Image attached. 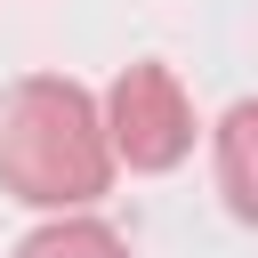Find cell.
I'll return each mask as SVG.
<instances>
[{
    "label": "cell",
    "instance_id": "3",
    "mask_svg": "<svg viewBox=\"0 0 258 258\" xmlns=\"http://www.w3.org/2000/svg\"><path fill=\"white\" fill-rule=\"evenodd\" d=\"M210 161H218V194L242 226H258V97L226 105L210 129Z\"/></svg>",
    "mask_w": 258,
    "mask_h": 258
},
{
    "label": "cell",
    "instance_id": "4",
    "mask_svg": "<svg viewBox=\"0 0 258 258\" xmlns=\"http://www.w3.org/2000/svg\"><path fill=\"white\" fill-rule=\"evenodd\" d=\"M16 258H137L105 218H48V226H32L24 242H16Z\"/></svg>",
    "mask_w": 258,
    "mask_h": 258
},
{
    "label": "cell",
    "instance_id": "2",
    "mask_svg": "<svg viewBox=\"0 0 258 258\" xmlns=\"http://www.w3.org/2000/svg\"><path fill=\"white\" fill-rule=\"evenodd\" d=\"M97 121H105L113 169H137V177H161V169H177V161L194 153V97H185L177 73L153 64V56L113 73Z\"/></svg>",
    "mask_w": 258,
    "mask_h": 258
},
{
    "label": "cell",
    "instance_id": "1",
    "mask_svg": "<svg viewBox=\"0 0 258 258\" xmlns=\"http://www.w3.org/2000/svg\"><path fill=\"white\" fill-rule=\"evenodd\" d=\"M113 185L97 97L64 73H24L0 97V194L24 210H89Z\"/></svg>",
    "mask_w": 258,
    "mask_h": 258
}]
</instances>
